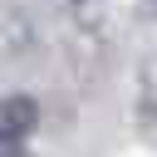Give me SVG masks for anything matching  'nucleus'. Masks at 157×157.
Returning <instances> with one entry per match:
<instances>
[{"label": "nucleus", "instance_id": "1", "mask_svg": "<svg viewBox=\"0 0 157 157\" xmlns=\"http://www.w3.org/2000/svg\"><path fill=\"white\" fill-rule=\"evenodd\" d=\"M39 132V103L29 93H5L0 98V157L20 152Z\"/></svg>", "mask_w": 157, "mask_h": 157}, {"label": "nucleus", "instance_id": "2", "mask_svg": "<svg viewBox=\"0 0 157 157\" xmlns=\"http://www.w3.org/2000/svg\"><path fill=\"white\" fill-rule=\"evenodd\" d=\"M142 118L157 123V59H152L147 74H142Z\"/></svg>", "mask_w": 157, "mask_h": 157}, {"label": "nucleus", "instance_id": "3", "mask_svg": "<svg viewBox=\"0 0 157 157\" xmlns=\"http://www.w3.org/2000/svg\"><path fill=\"white\" fill-rule=\"evenodd\" d=\"M74 5H83V0H74Z\"/></svg>", "mask_w": 157, "mask_h": 157}]
</instances>
